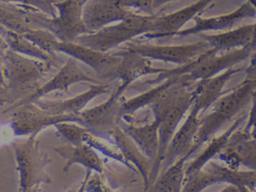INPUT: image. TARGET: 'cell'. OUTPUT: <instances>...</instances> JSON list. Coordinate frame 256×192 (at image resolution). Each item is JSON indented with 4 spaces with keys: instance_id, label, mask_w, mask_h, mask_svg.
I'll return each instance as SVG.
<instances>
[{
    "instance_id": "7",
    "label": "cell",
    "mask_w": 256,
    "mask_h": 192,
    "mask_svg": "<svg viewBox=\"0 0 256 192\" xmlns=\"http://www.w3.org/2000/svg\"><path fill=\"white\" fill-rule=\"evenodd\" d=\"M121 98L112 92L111 96L102 104L80 111L78 124L99 137L107 140L112 138L114 129L122 119L121 104L123 100Z\"/></svg>"
},
{
    "instance_id": "18",
    "label": "cell",
    "mask_w": 256,
    "mask_h": 192,
    "mask_svg": "<svg viewBox=\"0 0 256 192\" xmlns=\"http://www.w3.org/2000/svg\"><path fill=\"white\" fill-rule=\"evenodd\" d=\"M251 54L252 51L249 47L235 49L221 56H217L216 54L197 66L191 73L187 74V77L191 82L194 83L200 79L216 76L222 73V71L232 68L236 64L250 58Z\"/></svg>"
},
{
    "instance_id": "33",
    "label": "cell",
    "mask_w": 256,
    "mask_h": 192,
    "mask_svg": "<svg viewBox=\"0 0 256 192\" xmlns=\"http://www.w3.org/2000/svg\"><path fill=\"white\" fill-rule=\"evenodd\" d=\"M0 2L16 3V4L33 7V8L40 10L41 12L45 13L46 15H48L50 17H55L57 15V13H56L57 9H56L54 3H52L50 0H0Z\"/></svg>"
},
{
    "instance_id": "23",
    "label": "cell",
    "mask_w": 256,
    "mask_h": 192,
    "mask_svg": "<svg viewBox=\"0 0 256 192\" xmlns=\"http://www.w3.org/2000/svg\"><path fill=\"white\" fill-rule=\"evenodd\" d=\"M253 34V24L244 25L236 29L218 34H204L199 33L202 40L209 43L210 47L219 51L228 52L239 48L249 47Z\"/></svg>"
},
{
    "instance_id": "3",
    "label": "cell",
    "mask_w": 256,
    "mask_h": 192,
    "mask_svg": "<svg viewBox=\"0 0 256 192\" xmlns=\"http://www.w3.org/2000/svg\"><path fill=\"white\" fill-rule=\"evenodd\" d=\"M12 146L19 174L20 191L28 192L41 183L51 182L45 168L52 160L46 151L40 147L36 137H28L22 142H13Z\"/></svg>"
},
{
    "instance_id": "17",
    "label": "cell",
    "mask_w": 256,
    "mask_h": 192,
    "mask_svg": "<svg viewBox=\"0 0 256 192\" xmlns=\"http://www.w3.org/2000/svg\"><path fill=\"white\" fill-rule=\"evenodd\" d=\"M112 86L96 83L91 84L89 89L81 94L65 100H44L38 99L34 101L42 109L53 114H77L94 98L99 95L110 93Z\"/></svg>"
},
{
    "instance_id": "12",
    "label": "cell",
    "mask_w": 256,
    "mask_h": 192,
    "mask_svg": "<svg viewBox=\"0 0 256 192\" xmlns=\"http://www.w3.org/2000/svg\"><path fill=\"white\" fill-rule=\"evenodd\" d=\"M129 13L123 0H86L82 11L90 33L123 20Z\"/></svg>"
},
{
    "instance_id": "29",
    "label": "cell",
    "mask_w": 256,
    "mask_h": 192,
    "mask_svg": "<svg viewBox=\"0 0 256 192\" xmlns=\"http://www.w3.org/2000/svg\"><path fill=\"white\" fill-rule=\"evenodd\" d=\"M81 143H85L88 144L89 146L93 147L95 150L101 152L103 155L117 161L120 162L122 164H124L127 168L129 169H133V170H137L135 167L131 166L125 159L124 155L122 154V152L120 151V149L114 144L108 142L107 139H104L102 137H99L95 134H93L90 130H88L87 128H85L82 137H81Z\"/></svg>"
},
{
    "instance_id": "25",
    "label": "cell",
    "mask_w": 256,
    "mask_h": 192,
    "mask_svg": "<svg viewBox=\"0 0 256 192\" xmlns=\"http://www.w3.org/2000/svg\"><path fill=\"white\" fill-rule=\"evenodd\" d=\"M204 167H206L204 169L213 174L218 183L233 184L243 192L256 189V170L241 171L213 161H209Z\"/></svg>"
},
{
    "instance_id": "15",
    "label": "cell",
    "mask_w": 256,
    "mask_h": 192,
    "mask_svg": "<svg viewBox=\"0 0 256 192\" xmlns=\"http://www.w3.org/2000/svg\"><path fill=\"white\" fill-rule=\"evenodd\" d=\"M256 16V9L247 1L244 2L239 8L235 11L228 14L219 15L215 17L203 18L200 16L194 17V26L180 30L176 35L178 36H187L193 34H199L206 31H217L233 28L238 22L242 21L245 18H253Z\"/></svg>"
},
{
    "instance_id": "31",
    "label": "cell",
    "mask_w": 256,
    "mask_h": 192,
    "mask_svg": "<svg viewBox=\"0 0 256 192\" xmlns=\"http://www.w3.org/2000/svg\"><path fill=\"white\" fill-rule=\"evenodd\" d=\"M216 178L206 169H201L193 175L185 178L182 191L185 192H199L207 187L217 184Z\"/></svg>"
},
{
    "instance_id": "22",
    "label": "cell",
    "mask_w": 256,
    "mask_h": 192,
    "mask_svg": "<svg viewBox=\"0 0 256 192\" xmlns=\"http://www.w3.org/2000/svg\"><path fill=\"white\" fill-rule=\"evenodd\" d=\"M119 125L137 144L143 154L153 162L159 149V122L153 120L151 123L137 126L120 121Z\"/></svg>"
},
{
    "instance_id": "20",
    "label": "cell",
    "mask_w": 256,
    "mask_h": 192,
    "mask_svg": "<svg viewBox=\"0 0 256 192\" xmlns=\"http://www.w3.org/2000/svg\"><path fill=\"white\" fill-rule=\"evenodd\" d=\"M40 10L13 3L0 2V26L18 34L38 29L35 18Z\"/></svg>"
},
{
    "instance_id": "14",
    "label": "cell",
    "mask_w": 256,
    "mask_h": 192,
    "mask_svg": "<svg viewBox=\"0 0 256 192\" xmlns=\"http://www.w3.org/2000/svg\"><path fill=\"white\" fill-rule=\"evenodd\" d=\"M213 1L214 0H198L178 11L162 16H155L153 31L143 34V38L156 39L176 35L188 21L194 19V17L205 10Z\"/></svg>"
},
{
    "instance_id": "40",
    "label": "cell",
    "mask_w": 256,
    "mask_h": 192,
    "mask_svg": "<svg viewBox=\"0 0 256 192\" xmlns=\"http://www.w3.org/2000/svg\"><path fill=\"white\" fill-rule=\"evenodd\" d=\"M6 86V80L4 76V71H3V63L0 61V89L5 88Z\"/></svg>"
},
{
    "instance_id": "41",
    "label": "cell",
    "mask_w": 256,
    "mask_h": 192,
    "mask_svg": "<svg viewBox=\"0 0 256 192\" xmlns=\"http://www.w3.org/2000/svg\"><path fill=\"white\" fill-rule=\"evenodd\" d=\"M173 1H177V0H154V3H153V7L154 9L160 7V6H163L167 3H170V2H173Z\"/></svg>"
},
{
    "instance_id": "37",
    "label": "cell",
    "mask_w": 256,
    "mask_h": 192,
    "mask_svg": "<svg viewBox=\"0 0 256 192\" xmlns=\"http://www.w3.org/2000/svg\"><path fill=\"white\" fill-rule=\"evenodd\" d=\"M9 49V46L5 40V38L0 33V61L3 60V57L6 53V51Z\"/></svg>"
},
{
    "instance_id": "27",
    "label": "cell",
    "mask_w": 256,
    "mask_h": 192,
    "mask_svg": "<svg viewBox=\"0 0 256 192\" xmlns=\"http://www.w3.org/2000/svg\"><path fill=\"white\" fill-rule=\"evenodd\" d=\"M188 157L183 156L168 166L158 175L149 189L153 191H182L185 180V163Z\"/></svg>"
},
{
    "instance_id": "36",
    "label": "cell",
    "mask_w": 256,
    "mask_h": 192,
    "mask_svg": "<svg viewBox=\"0 0 256 192\" xmlns=\"http://www.w3.org/2000/svg\"><path fill=\"white\" fill-rule=\"evenodd\" d=\"M246 78L256 79V51L250 56V63L246 69Z\"/></svg>"
},
{
    "instance_id": "21",
    "label": "cell",
    "mask_w": 256,
    "mask_h": 192,
    "mask_svg": "<svg viewBox=\"0 0 256 192\" xmlns=\"http://www.w3.org/2000/svg\"><path fill=\"white\" fill-rule=\"evenodd\" d=\"M54 151L66 160L63 171H67L73 164H80L94 172L103 173L106 162L88 144H68L55 147Z\"/></svg>"
},
{
    "instance_id": "32",
    "label": "cell",
    "mask_w": 256,
    "mask_h": 192,
    "mask_svg": "<svg viewBox=\"0 0 256 192\" xmlns=\"http://www.w3.org/2000/svg\"><path fill=\"white\" fill-rule=\"evenodd\" d=\"M103 174L107 178V181L112 189H116L118 187H124L125 185H131L137 181L138 175L140 173L136 170L130 169L129 173H120L105 165V169Z\"/></svg>"
},
{
    "instance_id": "8",
    "label": "cell",
    "mask_w": 256,
    "mask_h": 192,
    "mask_svg": "<svg viewBox=\"0 0 256 192\" xmlns=\"http://www.w3.org/2000/svg\"><path fill=\"white\" fill-rule=\"evenodd\" d=\"M125 49L134 51L144 57L153 60L174 63L178 66L189 63L196 59L210 47L209 43L201 40L192 44L186 45H152L138 42H128L125 44Z\"/></svg>"
},
{
    "instance_id": "34",
    "label": "cell",
    "mask_w": 256,
    "mask_h": 192,
    "mask_svg": "<svg viewBox=\"0 0 256 192\" xmlns=\"http://www.w3.org/2000/svg\"><path fill=\"white\" fill-rule=\"evenodd\" d=\"M86 191H112L113 189L110 187L107 178L103 173L95 172L92 175L91 179L87 183V187L85 188Z\"/></svg>"
},
{
    "instance_id": "13",
    "label": "cell",
    "mask_w": 256,
    "mask_h": 192,
    "mask_svg": "<svg viewBox=\"0 0 256 192\" xmlns=\"http://www.w3.org/2000/svg\"><path fill=\"white\" fill-rule=\"evenodd\" d=\"M200 110L196 107L191 105L189 114L186 117L182 126L174 133L173 137L171 138L166 152L164 154L161 168L164 170L176 160L183 156H187L190 153L195 137L200 127V119L199 118ZM189 158V157H188Z\"/></svg>"
},
{
    "instance_id": "39",
    "label": "cell",
    "mask_w": 256,
    "mask_h": 192,
    "mask_svg": "<svg viewBox=\"0 0 256 192\" xmlns=\"http://www.w3.org/2000/svg\"><path fill=\"white\" fill-rule=\"evenodd\" d=\"M249 48L252 51V53L256 51V22L255 24H253V34H252V40L249 45Z\"/></svg>"
},
{
    "instance_id": "11",
    "label": "cell",
    "mask_w": 256,
    "mask_h": 192,
    "mask_svg": "<svg viewBox=\"0 0 256 192\" xmlns=\"http://www.w3.org/2000/svg\"><path fill=\"white\" fill-rule=\"evenodd\" d=\"M115 54L121 56V61L112 75V79L117 78L121 81L120 85L113 91L118 97H122L126 89L138 78L148 74L160 73L164 70L163 68L154 67L151 59L123 47Z\"/></svg>"
},
{
    "instance_id": "45",
    "label": "cell",
    "mask_w": 256,
    "mask_h": 192,
    "mask_svg": "<svg viewBox=\"0 0 256 192\" xmlns=\"http://www.w3.org/2000/svg\"><path fill=\"white\" fill-rule=\"evenodd\" d=\"M83 1H84V2H85V1H86V0H83Z\"/></svg>"
},
{
    "instance_id": "38",
    "label": "cell",
    "mask_w": 256,
    "mask_h": 192,
    "mask_svg": "<svg viewBox=\"0 0 256 192\" xmlns=\"http://www.w3.org/2000/svg\"><path fill=\"white\" fill-rule=\"evenodd\" d=\"M256 112V87L252 92V97H251V109L249 112V116L253 115ZM248 116V117H249Z\"/></svg>"
},
{
    "instance_id": "24",
    "label": "cell",
    "mask_w": 256,
    "mask_h": 192,
    "mask_svg": "<svg viewBox=\"0 0 256 192\" xmlns=\"http://www.w3.org/2000/svg\"><path fill=\"white\" fill-rule=\"evenodd\" d=\"M246 118H248L247 115L237 117L235 119V121L231 124V126L229 128H227V130H225L220 136L212 137L209 140L208 146L203 150V152L195 160H193L187 166H185V178H187V177L193 175L194 173L198 172L199 170L203 169L204 166L209 161H211L212 158H214L219 153H221L224 150V148L227 146V143H228L231 135L233 134V132L239 128L241 123Z\"/></svg>"
},
{
    "instance_id": "6",
    "label": "cell",
    "mask_w": 256,
    "mask_h": 192,
    "mask_svg": "<svg viewBox=\"0 0 256 192\" xmlns=\"http://www.w3.org/2000/svg\"><path fill=\"white\" fill-rule=\"evenodd\" d=\"M10 110H13L10 126L17 136L36 137L41 130L49 126H55L61 122H79L78 113L53 114L42 109L35 102L11 107Z\"/></svg>"
},
{
    "instance_id": "44",
    "label": "cell",
    "mask_w": 256,
    "mask_h": 192,
    "mask_svg": "<svg viewBox=\"0 0 256 192\" xmlns=\"http://www.w3.org/2000/svg\"><path fill=\"white\" fill-rule=\"evenodd\" d=\"M50 1H51L52 3H54V4H55V3H57V2H58V1H60V0H50Z\"/></svg>"
},
{
    "instance_id": "46",
    "label": "cell",
    "mask_w": 256,
    "mask_h": 192,
    "mask_svg": "<svg viewBox=\"0 0 256 192\" xmlns=\"http://www.w3.org/2000/svg\"><path fill=\"white\" fill-rule=\"evenodd\" d=\"M236 1H237V0H236Z\"/></svg>"
},
{
    "instance_id": "28",
    "label": "cell",
    "mask_w": 256,
    "mask_h": 192,
    "mask_svg": "<svg viewBox=\"0 0 256 192\" xmlns=\"http://www.w3.org/2000/svg\"><path fill=\"white\" fill-rule=\"evenodd\" d=\"M178 78V76H173L170 77L166 80H164L163 82H161L160 84H158L156 87L151 88L143 93H141L138 96L132 97L130 99L127 100H123L122 104H121V115L122 118L123 117H129L132 116L137 110L146 107V106H150L155 99L170 85L172 84L176 79Z\"/></svg>"
},
{
    "instance_id": "30",
    "label": "cell",
    "mask_w": 256,
    "mask_h": 192,
    "mask_svg": "<svg viewBox=\"0 0 256 192\" xmlns=\"http://www.w3.org/2000/svg\"><path fill=\"white\" fill-rule=\"evenodd\" d=\"M26 38L32 41L35 45H37L40 49L45 51L46 53L56 56L57 52V45L59 43V39L57 36L45 28H38L32 29L25 34H23Z\"/></svg>"
},
{
    "instance_id": "1",
    "label": "cell",
    "mask_w": 256,
    "mask_h": 192,
    "mask_svg": "<svg viewBox=\"0 0 256 192\" xmlns=\"http://www.w3.org/2000/svg\"><path fill=\"white\" fill-rule=\"evenodd\" d=\"M256 87V79L246 78L228 94L219 97L212 105V110L200 119V127L188 154L191 157L202 145L228 123H230L251 102L252 92Z\"/></svg>"
},
{
    "instance_id": "5",
    "label": "cell",
    "mask_w": 256,
    "mask_h": 192,
    "mask_svg": "<svg viewBox=\"0 0 256 192\" xmlns=\"http://www.w3.org/2000/svg\"><path fill=\"white\" fill-rule=\"evenodd\" d=\"M2 63L7 86L16 92L38 88L41 80L53 66L11 49L6 51Z\"/></svg>"
},
{
    "instance_id": "10",
    "label": "cell",
    "mask_w": 256,
    "mask_h": 192,
    "mask_svg": "<svg viewBox=\"0 0 256 192\" xmlns=\"http://www.w3.org/2000/svg\"><path fill=\"white\" fill-rule=\"evenodd\" d=\"M79 82H86L90 84L99 83L97 80L86 74L79 66L77 60L70 56L66 63L48 82L36 88L29 96L22 99L12 107L28 102H34L50 92L67 91L71 85Z\"/></svg>"
},
{
    "instance_id": "35",
    "label": "cell",
    "mask_w": 256,
    "mask_h": 192,
    "mask_svg": "<svg viewBox=\"0 0 256 192\" xmlns=\"http://www.w3.org/2000/svg\"><path fill=\"white\" fill-rule=\"evenodd\" d=\"M123 3L128 9L134 8L146 13L147 15H154V0H123Z\"/></svg>"
},
{
    "instance_id": "16",
    "label": "cell",
    "mask_w": 256,
    "mask_h": 192,
    "mask_svg": "<svg viewBox=\"0 0 256 192\" xmlns=\"http://www.w3.org/2000/svg\"><path fill=\"white\" fill-rule=\"evenodd\" d=\"M112 139L115 145L124 155L126 161L131 166L135 167L140 173L144 183V189L148 190L151 186V170L153 162L143 154L137 144L121 128L120 125L114 129L112 133Z\"/></svg>"
},
{
    "instance_id": "26",
    "label": "cell",
    "mask_w": 256,
    "mask_h": 192,
    "mask_svg": "<svg viewBox=\"0 0 256 192\" xmlns=\"http://www.w3.org/2000/svg\"><path fill=\"white\" fill-rule=\"evenodd\" d=\"M0 33L5 38L9 46V49H11L12 51L41 60L43 62L50 63L52 65H56L58 63V59L56 56H52L46 53L37 45H35L32 41H30L28 38H26L24 35L5 29L2 26H0Z\"/></svg>"
},
{
    "instance_id": "9",
    "label": "cell",
    "mask_w": 256,
    "mask_h": 192,
    "mask_svg": "<svg viewBox=\"0 0 256 192\" xmlns=\"http://www.w3.org/2000/svg\"><path fill=\"white\" fill-rule=\"evenodd\" d=\"M57 52L67 54L77 61L86 64L103 79H112V75L121 61V56L115 53L96 50L76 42L59 41Z\"/></svg>"
},
{
    "instance_id": "43",
    "label": "cell",
    "mask_w": 256,
    "mask_h": 192,
    "mask_svg": "<svg viewBox=\"0 0 256 192\" xmlns=\"http://www.w3.org/2000/svg\"><path fill=\"white\" fill-rule=\"evenodd\" d=\"M248 2L256 9V0H248Z\"/></svg>"
},
{
    "instance_id": "4",
    "label": "cell",
    "mask_w": 256,
    "mask_h": 192,
    "mask_svg": "<svg viewBox=\"0 0 256 192\" xmlns=\"http://www.w3.org/2000/svg\"><path fill=\"white\" fill-rule=\"evenodd\" d=\"M83 0H60L54 4L58 14L50 17L39 11L36 24L54 33L61 42H75L79 36L90 33L83 19Z\"/></svg>"
},
{
    "instance_id": "2",
    "label": "cell",
    "mask_w": 256,
    "mask_h": 192,
    "mask_svg": "<svg viewBox=\"0 0 256 192\" xmlns=\"http://www.w3.org/2000/svg\"><path fill=\"white\" fill-rule=\"evenodd\" d=\"M154 20L155 15H140L130 11L118 24L108 25L97 31L83 34L75 42L96 50L108 52L137 36L152 32Z\"/></svg>"
},
{
    "instance_id": "42",
    "label": "cell",
    "mask_w": 256,
    "mask_h": 192,
    "mask_svg": "<svg viewBox=\"0 0 256 192\" xmlns=\"http://www.w3.org/2000/svg\"><path fill=\"white\" fill-rule=\"evenodd\" d=\"M250 134H251V137L255 140V142H256V129H253L251 132H250Z\"/></svg>"
},
{
    "instance_id": "19",
    "label": "cell",
    "mask_w": 256,
    "mask_h": 192,
    "mask_svg": "<svg viewBox=\"0 0 256 192\" xmlns=\"http://www.w3.org/2000/svg\"><path fill=\"white\" fill-rule=\"evenodd\" d=\"M238 71L239 69L229 68L216 76L197 80V82L192 85V105L196 106L200 112L211 107L220 97L225 84Z\"/></svg>"
}]
</instances>
